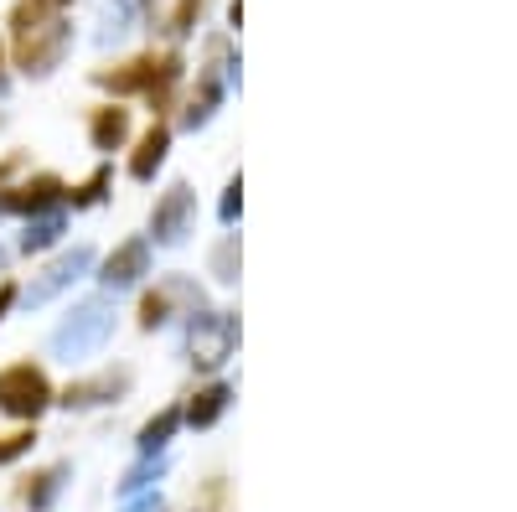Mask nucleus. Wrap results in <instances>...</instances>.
Here are the masks:
<instances>
[{
	"label": "nucleus",
	"instance_id": "nucleus-28",
	"mask_svg": "<svg viewBox=\"0 0 517 512\" xmlns=\"http://www.w3.org/2000/svg\"><path fill=\"white\" fill-rule=\"evenodd\" d=\"M0 88H6V73H0Z\"/></svg>",
	"mask_w": 517,
	"mask_h": 512
},
{
	"label": "nucleus",
	"instance_id": "nucleus-27",
	"mask_svg": "<svg viewBox=\"0 0 517 512\" xmlns=\"http://www.w3.org/2000/svg\"><path fill=\"white\" fill-rule=\"evenodd\" d=\"M47 6H57V11H63V6H68V0H47Z\"/></svg>",
	"mask_w": 517,
	"mask_h": 512
},
{
	"label": "nucleus",
	"instance_id": "nucleus-4",
	"mask_svg": "<svg viewBox=\"0 0 517 512\" xmlns=\"http://www.w3.org/2000/svg\"><path fill=\"white\" fill-rule=\"evenodd\" d=\"M233 347H238V316H228V311H202V316L192 321L187 352H192V363H197L202 373L223 368L228 357H233Z\"/></svg>",
	"mask_w": 517,
	"mask_h": 512
},
{
	"label": "nucleus",
	"instance_id": "nucleus-14",
	"mask_svg": "<svg viewBox=\"0 0 517 512\" xmlns=\"http://www.w3.org/2000/svg\"><path fill=\"white\" fill-rule=\"evenodd\" d=\"M228 399H233V388L228 383H207L202 394H192V404H187V425H197V430H207V425H218L223 419V409H228Z\"/></svg>",
	"mask_w": 517,
	"mask_h": 512
},
{
	"label": "nucleus",
	"instance_id": "nucleus-19",
	"mask_svg": "<svg viewBox=\"0 0 517 512\" xmlns=\"http://www.w3.org/2000/svg\"><path fill=\"white\" fill-rule=\"evenodd\" d=\"M238 259H243V254H238V233H228L223 244L212 249V275H218L223 285H233V280H238Z\"/></svg>",
	"mask_w": 517,
	"mask_h": 512
},
{
	"label": "nucleus",
	"instance_id": "nucleus-17",
	"mask_svg": "<svg viewBox=\"0 0 517 512\" xmlns=\"http://www.w3.org/2000/svg\"><path fill=\"white\" fill-rule=\"evenodd\" d=\"M176 425H181V409H161L156 419H150V425L140 430V450H145V456H156V450L176 435Z\"/></svg>",
	"mask_w": 517,
	"mask_h": 512
},
{
	"label": "nucleus",
	"instance_id": "nucleus-21",
	"mask_svg": "<svg viewBox=\"0 0 517 512\" xmlns=\"http://www.w3.org/2000/svg\"><path fill=\"white\" fill-rule=\"evenodd\" d=\"M104 187H109V171H94V176H88L78 192H68V197H73V207H94V202H104Z\"/></svg>",
	"mask_w": 517,
	"mask_h": 512
},
{
	"label": "nucleus",
	"instance_id": "nucleus-12",
	"mask_svg": "<svg viewBox=\"0 0 517 512\" xmlns=\"http://www.w3.org/2000/svg\"><path fill=\"white\" fill-rule=\"evenodd\" d=\"M145 264H150V249H145V238H130V244H119L109 259H104V280L119 290V285H135L145 275Z\"/></svg>",
	"mask_w": 517,
	"mask_h": 512
},
{
	"label": "nucleus",
	"instance_id": "nucleus-23",
	"mask_svg": "<svg viewBox=\"0 0 517 512\" xmlns=\"http://www.w3.org/2000/svg\"><path fill=\"white\" fill-rule=\"evenodd\" d=\"M218 213H223V223H238V213H243V176H233V182H228Z\"/></svg>",
	"mask_w": 517,
	"mask_h": 512
},
{
	"label": "nucleus",
	"instance_id": "nucleus-10",
	"mask_svg": "<svg viewBox=\"0 0 517 512\" xmlns=\"http://www.w3.org/2000/svg\"><path fill=\"white\" fill-rule=\"evenodd\" d=\"M125 388H130V368H109V373H94V378H73L57 404H68V409H94V404H114Z\"/></svg>",
	"mask_w": 517,
	"mask_h": 512
},
{
	"label": "nucleus",
	"instance_id": "nucleus-16",
	"mask_svg": "<svg viewBox=\"0 0 517 512\" xmlns=\"http://www.w3.org/2000/svg\"><path fill=\"white\" fill-rule=\"evenodd\" d=\"M218 99H223V78L202 73V88H197V94L187 99V109H181V125H187V130L207 125V119H212V109H218Z\"/></svg>",
	"mask_w": 517,
	"mask_h": 512
},
{
	"label": "nucleus",
	"instance_id": "nucleus-20",
	"mask_svg": "<svg viewBox=\"0 0 517 512\" xmlns=\"http://www.w3.org/2000/svg\"><path fill=\"white\" fill-rule=\"evenodd\" d=\"M202 6H207V0H176V11L166 16V32L171 37H187L192 26H197V16H202Z\"/></svg>",
	"mask_w": 517,
	"mask_h": 512
},
{
	"label": "nucleus",
	"instance_id": "nucleus-8",
	"mask_svg": "<svg viewBox=\"0 0 517 512\" xmlns=\"http://www.w3.org/2000/svg\"><path fill=\"white\" fill-rule=\"evenodd\" d=\"M176 300H181V306H187L192 316L202 311V295H197V285H192V280H181V275H171L166 285H156V290H150V295L140 300V326H145V331L166 326V321H171V306H176Z\"/></svg>",
	"mask_w": 517,
	"mask_h": 512
},
{
	"label": "nucleus",
	"instance_id": "nucleus-18",
	"mask_svg": "<svg viewBox=\"0 0 517 512\" xmlns=\"http://www.w3.org/2000/svg\"><path fill=\"white\" fill-rule=\"evenodd\" d=\"M63 233H68V228H63V218H42V223H32V228H26L21 249H26V254H42V249H52Z\"/></svg>",
	"mask_w": 517,
	"mask_h": 512
},
{
	"label": "nucleus",
	"instance_id": "nucleus-25",
	"mask_svg": "<svg viewBox=\"0 0 517 512\" xmlns=\"http://www.w3.org/2000/svg\"><path fill=\"white\" fill-rule=\"evenodd\" d=\"M16 171H21V156H6V161H0V187H6Z\"/></svg>",
	"mask_w": 517,
	"mask_h": 512
},
{
	"label": "nucleus",
	"instance_id": "nucleus-2",
	"mask_svg": "<svg viewBox=\"0 0 517 512\" xmlns=\"http://www.w3.org/2000/svg\"><path fill=\"white\" fill-rule=\"evenodd\" d=\"M181 78V52H145V57H130L119 68H99L94 83L99 88H114V94H145L156 109L171 104V88Z\"/></svg>",
	"mask_w": 517,
	"mask_h": 512
},
{
	"label": "nucleus",
	"instance_id": "nucleus-1",
	"mask_svg": "<svg viewBox=\"0 0 517 512\" xmlns=\"http://www.w3.org/2000/svg\"><path fill=\"white\" fill-rule=\"evenodd\" d=\"M68 21L57 16V6H47V0H21V6L11 11V42H16V63L26 73H52L57 63H63L68 52Z\"/></svg>",
	"mask_w": 517,
	"mask_h": 512
},
{
	"label": "nucleus",
	"instance_id": "nucleus-7",
	"mask_svg": "<svg viewBox=\"0 0 517 512\" xmlns=\"http://www.w3.org/2000/svg\"><path fill=\"white\" fill-rule=\"evenodd\" d=\"M88 264H94V249L88 244H78V249H68V254H57L42 275L32 280V290H26V300H32V306H47L52 295H63L78 275H88Z\"/></svg>",
	"mask_w": 517,
	"mask_h": 512
},
{
	"label": "nucleus",
	"instance_id": "nucleus-13",
	"mask_svg": "<svg viewBox=\"0 0 517 512\" xmlns=\"http://www.w3.org/2000/svg\"><path fill=\"white\" fill-rule=\"evenodd\" d=\"M88 140H94V150H119V145L130 140V109H119V104L94 109V125H88Z\"/></svg>",
	"mask_w": 517,
	"mask_h": 512
},
{
	"label": "nucleus",
	"instance_id": "nucleus-6",
	"mask_svg": "<svg viewBox=\"0 0 517 512\" xmlns=\"http://www.w3.org/2000/svg\"><path fill=\"white\" fill-rule=\"evenodd\" d=\"M192 213H197V197H192V187H187V182L166 187V197L156 202V213H150V233H156V244L176 249L181 238L192 233Z\"/></svg>",
	"mask_w": 517,
	"mask_h": 512
},
{
	"label": "nucleus",
	"instance_id": "nucleus-3",
	"mask_svg": "<svg viewBox=\"0 0 517 512\" xmlns=\"http://www.w3.org/2000/svg\"><path fill=\"white\" fill-rule=\"evenodd\" d=\"M114 331V306L109 300H83V306L52 331V352L57 357H94Z\"/></svg>",
	"mask_w": 517,
	"mask_h": 512
},
{
	"label": "nucleus",
	"instance_id": "nucleus-26",
	"mask_svg": "<svg viewBox=\"0 0 517 512\" xmlns=\"http://www.w3.org/2000/svg\"><path fill=\"white\" fill-rule=\"evenodd\" d=\"M11 300H16V285H0V316L11 311Z\"/></svg>",
	"mask_w": 517,
	"mask_h": 512
},
{
	"label": "nucleus",
	"instance_id": "nucleus-22",
	"mask_svg": "<svg viewBox=\"0 0 517 512\" xmlns=\"http://www.w3.org/2000/svg\"><path fill=\"white\" fill-rule=\"evenodd\" d=\"M32 430H16V435H0V466L6 461H16V456H26V450H32Z\"/></svg>",
	"mask_w": 517,
	"mask_h": 512
},
{
	"label": "nucleus",
	"instance_id": "nucleus-11",
	"mask_svg": "<svg viewBox=\"0 0 517 512\" xmlns=\"http://www.w3.org/2000/svg\"><path fill=\"white\" fill-rule=\"evenodd\" d=\"M166 150H171V130L166 125H150L140 135V145H135V156H130V176H135V182H150V176L166 166Z\"/></svg>",
	"mask_w": 517,
	"mask_h": 512
},
{
	"label": "nucleus",
	"instance_id": "nucleus-9",
	"mask_svg": "<svg viewBox=\"0 0 517 512\" xmlns=\"http://www.w3.org/2000/svg\"><path fill=\"white\" fill-rule=\"evenodd\" d=\"M68 192L57 176H32V182H21V187H0V213H26V218H37L47 213V207H57Z\"/></svg>",
	"mask_w": 517,
	"mask_h": 512
},
{
	"label": "nucleus",
	"instance_id": "nucleus-5",
	"mask_svg": "<svg viewBox=\"0 0 517 512\" xmlns=\"http://www.w3.org/2000/svg\"><path fill=\"white\" fill-rule=\"evenodd\" d=\"M47 404H52V383H47L42 368L16 363V368L0 373V409H6V414H16V419H37Z\"/></svg>",
	"mask_w": 517,
	"mask_h": 512
},
{
	"label": "nucleus",
	"instance_id": "nucleus-29",
	"mask_svg": "<svg viewBox=\"0 0 517 512\" xmlns=\"http://www.w3.org/2000/svg\"><path fill=\"white\" fill-rule=\"evenodd\" d=\"M0 264H6V254H0Z\"/></svg>",
	"mask_w": 517,
	"mask_h": 512
},
{
	"label": "nucleus",
	"instance_id": "nucleus-15",
	"mask_svg": "<svg viewBox=\"0 0 517 512\" xmlns=\"http://www.w3.org/2000/svg\"><path fill=\"white\" fill-rule=\"evenodd\" d=\"M63 476H68V466H47V471H37V476H26L21 502L32 507V512H47V507L57 502V492H63Z\"/></svg>",
	"mask_w": 517,
	"mask_h": 512
},
{
	"label": "nucleus",
	"instance_id": "nucleus-24",
	"mask_svg": "<svg viewBox=\"0 0 517 512\" xmlns=\"http://www.w3.org/2000/svg\"><path fill=\"white\" fill-rule=\"evenodd\" d=\"M156 476H161V461H156V466H135V471L125 476V487H119V492H125V497H135V492H140V487H150Z\"/></svg>",
	"mask_w": 517,
	"mask_h": 512
}]
</instances>
